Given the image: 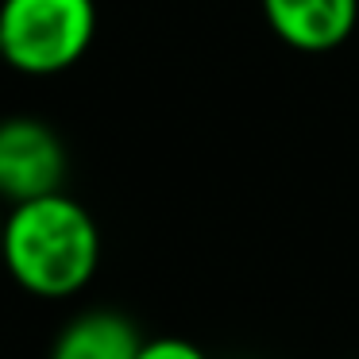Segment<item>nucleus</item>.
I'll return each instance as SVG.
<instances>
[{"label":"nucleus","mask_w":359,"mask_h":359,"mask_svg":"<svg viewBox=\"0 0 359 359\" xmlns=\"http://www.w3.org/2000/svg\"><path fill=\"white\" fill-rule=\"evenodd\" d=\"M263 16L286 47L325 55L351 39L359 0H263Z\"/></svg>","instance_id":"4"},{"label":"nucleus","mask_w":359,"mask_h":359,"mask_svg":"<svg viewBox=\"0 0 359 359\" xmlns=\"http://www.w3.org/2000/svg\"><path fill=\"white\" fill-rule=\"evenodd\" d=\"M143 336L116 309H86L62 325L47 359H140Z\"/></svg>","instance_id":"5"},{"label":"nucleus","mask_w":359,"mask_h":359,"mask_svg":"<svg viewBox=\"0 0 359 359\" xmlns=\"http://www.w3.org/2000/svg\"><path fill=\"white\" fill-rule=\"evenodd\" d=\"M66 143L39 116L0 120V197L24 205L58 194L66 182Z\"/></svg>","instance_id":"3"},{"label":"nucleus","mask_w":359,"mask_h":359,"mask_svg":"<svg viewBox=\"0 0 359 359\" xmlns=\"http://www.w3.org/2000/svg\"><path fill=\"white\" fill-rule=\"evenodd\" d=\"M0 62H4V43H0Z\"/></svg>","instance_id":"7"},{"label":"nucleus","mask_w":359,"mask_h":359,"mask_svg":"<svg viewBox=\"0 0 359 359\" xmlns=\"http://www.w3.org/2000/svg\"><path fill=\"white\" fill-rule=\"evenodd\" d=\"M97 35L93 0H0L4 66L27 78H55L86 58Z\"/></svg>","instance_id":"2"},{"label":"nucleus","mask_w":359,"mask_h":359,"mask_svg":"<svg viewBox=\"0 0 359 359\" xmlns=\"http://www.w3.org/2000/svg\"><path fill=\"white\" fill-rule=\"evenodd\" d=\"M0 232H4V220H0Z\"/></svg>","instance_id":"8"},{"label":"nucleus","mask_w":359,"mask_h":359,"mask_svg":"<svg viewBox=\"0 0 359 359\" xmlns=\"http://www.w3.org/2000/svg\"><path fill=\"white\" fill-rule=\"evenodd\" d=\"M140 359H209V355L182 336H158V340H143Z\"/></svg>","instance_id":"6"},{"label":"nucleus","mask_w":359,"mask_h":359,"mask_svg":"<svg viewBox=\"0 0 359 359\" xmlns=\"http://www.w3.org/2000/svg\"><path fill=\"white\" fill-rule=\"evenodd\" d=\"M0 266L32 297H74L101 266V228L62 189L12 205L0 232Z\"/></svg>","instance_id":"1"}]
</instances>
